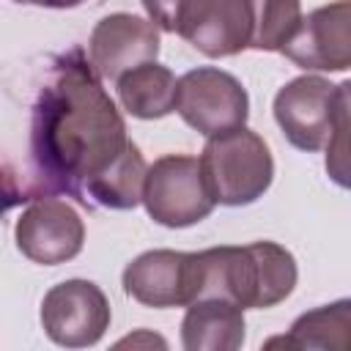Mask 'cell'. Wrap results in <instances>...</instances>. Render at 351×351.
Masks as SVG:
<instances>
[{
    "instance_id": "1",
    "label": "cell",
    "mask_w": 351,
    "mask_h": 351,
    "mask_svg": "<svg viewBox=\"0 0 351 351\" xmlns=\"http://www.w3.org/2000/svg\"><path fill=\"white\" fill-rule=\"evenodd\" d=\"M134 143L99 71L80 47L49 63L30 112V176L22 200L69 195L88 206L90 189Z\"/></svg>"
},
{
    "instance_id": "2",
    "label": "cell",
    "mask_w": 351,
    "mask_h": 351,
    "mask_svg": "<svg viewBox=\"0 0 351 351\" xmlns=\"http://www.w3.org/2000/svg\"><path fill=\"white\" fill-rule=\"evenodd\" d=\"M197 299L222 296L239 307L266 310L285 302L296 288V258L277 241L244 247H211L197 252ZM195 299V302H197Z\"/></svg>"
},
{
    "instance_id": "3",
    "label": "cell",
    "mask_w": 351,
    "mask_h": 351,
    "mask_svg": "<svg viewBox=\"0 0 351 351\" xmlns=\"http://www.w3.org/2000/svg\"><path fill=\"white\" fill-rule=\"evenodd\" d=\"M200 167L219 206H250L263 197L274 178V159L266 140L247 126L208 137Z\"/></svg>"
},
{
    "instance_id": "4",
    "label": "cell",
    "mask_w": 351,
    "mask_h": 351,
    "mask_svg": "<svg viewBox=\"0 0 351 351\" xmlns=\"http://www.w3.org/2000/svg\"><path fill=\"white\" fill-rule=\"evenodd\" d=\"M143 206L148 217L165 228H189L206 219L217 200L206 184L200 156L165 154L148 165Z\"/></svg>"
},
{
    "instance_id": "5",
    "label": "cell",
    "mask_w": 351,
    "mask_h": 351,
    "mask_svg": "<svg viewBox=\"0 0 351 351\" xmlns=\"http://www.w3.org/2000/svg\"><path fill=\"white\" fill-rule=\"evenodd\" d=\"M176 112L197 134L214 137L247 123L250 96L233 74L217 66H197L178 77Z\"/></svg>"
},
{
    "instance_id": "6",
    "label": "cell",
    "mask_w": 351,
    "mask_h": 351,
    "mask_svg": "<svg viewBox=\"0 0 351 351\" xmlns=\"http://www.w3.org/2000/svg\"><path fill=\"white\" fill-rule=\"evenodd\" d=\"M110 302L90 280H63L44 293L41 326L63 348L96 346L110 329Z\"/></svg>"
},
{
    "instance_id": "7",
    "label": "cell",
    "mask_w": 351,
    "mask_h": 351,
    "mask_svg": "<svg viewBox=\"0 0 351 351\" xmlns=\"http://www.w3.org/2000/svg\"><path fill=\"white\" fill-rule=\"evenodd\" d=\"M14 239L27 261L58 266L82 252L85 222L71 203L55 195H44L30 200V206L16 217Z\"/></svg>"
},
{
    "instance_id": "8",
    "label": "cell",
    "mask_w": 351,
    "mask_h": 351,
    "mask_svg": "<svg viewBox=\"0 0 351 351\" xmlns=\"http://www.w3.org/2000/svg\"><path fill=\"white\" fill-rule=\"evenodd\" d=\"M170 33L181 36L206 58H230L252 44L247 0H181Z\"/></svg>"
},
{
    "instance_id": "9",
    "label": "cell",
    "mask_w": 351,
    "mask_h": 351,
    "mask_svg": "<svg viewBox=\"0 0 351 351\" xmlns=\"http://www.w3.org/2000/svg\"><path fill=\"white\" fill-rule=\"evenodd\" d=\"M337 85L318 74H302L285 82L274 96V121L285 140L299 151L326 148L335 129Z\"/></svg>"
},
{
    "instance_id": "10",
    "label": "cell",
    "mask_w": 351,
    "mask_h": 351,
    "mask_svg": "<svg viewBox=\"0 0 351 351\" xmlns=\"http://www.w3.org/2000/svg\"><path fill=\"white\" fill-rule=\"evenodd\" d=\"M123 291L145 307H186L197 299V252L148 250L123 269Z\"/></svg>"
},
{
    "instance_id": "11",
    "label": "cell",
    "mask_w": 351,
    "mask_h": 351,
    "mask_svg": "<svg viewBox=\"0 0 351 351\" xmlns=\"http://www.w3.org/2000/svg\"><path fill=\"white\" fill-rule=\"evenodd\" d=\"M159 30L162 27L151 16H137L126 11L107 14L90 30L88 58L101 80L118 82L126 71L156 60Z\"/></svg>"
},
{
    "instance_id": "12",
    "label": "cell",
    "mask_w": 351,
    "mask_h": 351,
    "mask_svg": "<svg viewBox=\"0 0 351 351\" xmlns=\"http://www.w3.org/2000/svg\"><path fill=\"white\" fill-rule=\"evenodd\" d=\"M280 52L304 71H348L351 0H332L310 11Z\"/></svg>"
},
{
    "instance_id": "13",
    "label": "cell",
    "mask_w": 351,
    "mask_h": 351,
    "mask_svg": "<svg viewBox=\"0 0 351 351\" xmlns=\"http://www.w3.org/2000/svg\"><path fill=\"white\" fill-rule=\"evenodd\" d=\"M244 343V307L222 296L186 304L181 346L186 351H236Z\"/></svg>"
},
{
    "instance_id": "14",
    "label": "cell",
    "mask_w": 351,
    "mask_h": 351,
    "mask_svg": "<svg viewBox=\"0 0 351 351\" xmlns=\"http://www.w3.org/2000/svg\"><path fill=\"white\" fill-rule=\"evenodd\" d=\"M266 346H285L302 351H351V299H337L302 313L291 332Z\"/></svg>"
},
{
    "instance_id": "15",
    "label": "cell",
    "mask_w": 351,
    "mask_h": 351,
    "mask_svg": "<svg viewBox=\"0 0 351 351\" xmlns=\"http://www.w3.org/2000/svg\"><path fill=\"white\" fill-rule=\"evenodd\" d=\"M115 90H118L121 107L129 115L154 121V118H165L176 110L178 80L167 66L151 60V63H143V66L126 71L115 82Z\"/></svg>"
},
{
    "instance_id": "16",
    "label": "cell",
    "mask_w": 351,
    "mask_h": 351,
    "mask_svg": "<svg viewBox=\"0 0 351 351\" xmlns=\"http://www.w3.org/2000/svg\"><path fill=\"white\" fill-rule=\"evenodd\" d=\"M252 14V44L258 52H280L302 25V0H247Z\"/></svg>"
},
{
    "instance_id": "17",
    "label": "cell",
    "mask_w": 351,
    "mask_h": 351,
    "mask_svg": "<svg viewBox=\"0 0 351 351\" xmlns=\"http://www.w3.org/2000/svg\"><path fill=\"white\" fill-rule=\"evenodd\" d=\"M324 167L337 186L351 189V80L340 82L335 93V129L326 143Z\"/></svg>"
},
{
    "instance_id": "18",
    "label": "cell",
    "mask_w": 351,
    "mask_h": 351,
    "mask_svg": "<svg viewBox=\"0 0 351 351\" xmlns=\"http://www.w3.org/2000/svg\"><path fill=\"white\" fill-rule=\"evenodd\" d=\"M16 3H30V5H41V8H77L85 0H16Z\"/></svg>"
}]
</instances>
